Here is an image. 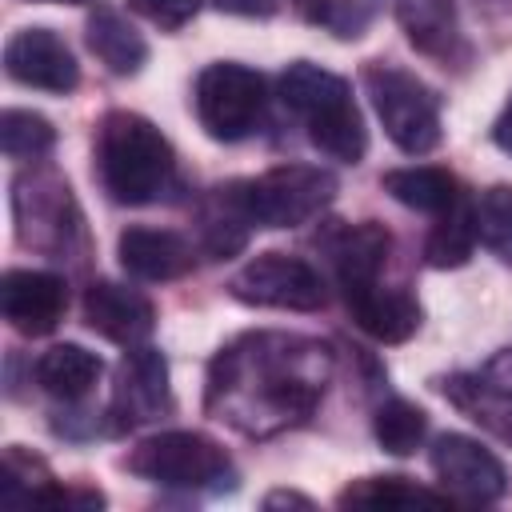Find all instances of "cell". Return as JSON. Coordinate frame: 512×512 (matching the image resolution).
Segmentation results:
<instances>
[{"instance_id": "obj_20", "label": "cell", "mask_w": 512, "mask_h": 512, "mask_svg": "<svg viewBox=\"0 0 512 512\" xmlns=\"http://www.w3.org/2000/svg\"><path fill=\"white\" fill-rule=\"evenodd\" d=\"M104 364L96 352L80 348V344H52L40 360H36V384L56 396V400H80L96 388Z\"/></svg>"}, {"instance_id": "obj_7", "label": "cell", "mask_w": 512, "mask_h": 512, "mask_svg": "<svg viewBox=\"0 0 512 512\" xmlns=\"http://www.w3.org/2000/svg\"><path fill=\"white\" fill-rule=\"evenodd\" d=\"M228 292L240 304H252V308H284V312H316V308H324L320 272L308 260L288 256V252H264V256L248 260L232 276Z\"/></svg>"}, {"instance_id": "obj_31", "label": "cell", "mask_w": 512, "mask_h": 512, "mask_svg": "<svg viewBox=\"0 0 512 512\" xmlns=\"http://www.w3.org/2000/svg\"><path fill=\"white\" fill-rule=\"evenodd\" d=\"M212 8L232 12V16H272L280 8V0H212Z\"/></svg>"}, {"instance_id": "obj_10", "label": "cell", "mask_w": 512, "mask_h": 512, "mask_svg": "<svg viewBox=\"0 0 512 512\" xmlns=\"http://www.w3.org/2000/svg\"><path fill=\"white\" fill-rule=\"evenodd\" d=\"M4 68L16 84L40 88V92H72L80 84V64L64 36L52 28H20L4 44Z\"/></svg>"}, {"instance_id": "obj_2", "label": "cell", "mask_w": 512, "mask_h": 512, "mask_svg": "<svg viewBox=\"0 0 512 512\" xmlns=\"http://www.w3.org/2000/svg\"><path fill=\"white\" fill-rule=\"evenodd\" d=\"M100 184L116 204H152L168 192L176 156L168 136L140 112H108L96 144Z\"/></svg>"}, {"instance_id": "obj_9", "label": "cell", "mask_w": 512, "mask_h": 512, "mask_svg": "<svg viewBox=\"0 0 512 512\" xmlns=\"http://www.w3.org/2000/svg\"><path fill=\"white\" fill-rule=\"evenodd\" d=\"M432 472L444 484V496L452 492L456 500H472V504H488L500 500L508 488L504 464L472 436L460 432H444L432 444Z\"/></svg>"}, {"instance_id": "obj_16", "label": "cell", "mask_w": 512, "mask_h": 512, "mask_svg": "<svg viewBox=\"0 0 512 512\" xmlns=\"http://www.w3.org/2000/svg\"><path fill=\"white\" fill-rule=\"evenodd\" d=\"M344 300L352 320L380 344H400L420 328V304L400 288H380V280L364 288H348Z\"/></svg>"}, {"instance_id": "obj_11", "label": "cell", "mask_w": 512, "mask_h": 512, "mask_svg": "<svg viewBox=\"0 0 512 512\" xmlns=\"http://www.w3.org/2000/svg\"><path fill=\"white\" fill-rule=\"evenodd\" d=\"M0 312L24 336H48L68 312V284L52 272L8 268L0 280Z\"/></svg>"}, {"instance_id": "obj_5", "label": "cell", "mask_w": 512, "mask_h": 512, "mask_svg": "<svg viewBox=\"0 0 512 512\" xmlns=\"http://www.w3.org/2000/svg\"><path fill=\"white\" fill-rule=\"evenodd\" d=\"M128 472L164 488H232L236 468L228 452L204 432H160L128 452Z\"/></svg>"}, {"instance_id": "obj_28", "label": "cell", "mask_w": 512, "mask_h": 512, "mask_svg": "<svg viewBox=\"0 0 512 512\" xmlns=\"http://www.w3.org/2000/svg\"><path fill=\"white\" fill-rule=\"evenodd\" d=\"M56 144V128L40 116V112H24V108H8L0 116V148L12 160H40L48 156Z\"/></svg>"}, {"instance_id": "obj_22", "label": "cell", "mask_w": 512, "mask_h": 512, "mask_svg": "<svg viewBox=\"0 0 512 512\" xmlns=\"http://www.w3.org/2000/svg\"><path fill=\"white\" fill-rule=\"evenodd\" d=\"M304 124H308V140L320 152H328L332 160L356 164L368 152V128H364V116L352 104V96L340 100V104H332V108H324L320 116H312Z\"/></svg>"}, {"instance_id": "obj_8", "label": "cell", "mask_w": 512, "mask_h": 512, "mask_svg": "<svg viewBox=\"0 0 512 512\" xmlns=\"http://www.w3.org/2000/svg\"><path fill=\"white\" fill-rule=\"evenodd\" d=\"M12 212H16V236L24 248L60 252L68 248V236L76 232V208L68 196V184L56 172H24L12 184Z\"/></svg>"}, {"instance_id": "obj_21", "label": "cell", "mask_w": 512, "mask_h": 512, "mask_svg": "<svg viewBox=\"0 0 512 512\" xmlns=\"http://www.w3.org/2000/svg\"><path fill=\"white\" fill-rule=\"evenodd\" d=\"M88 48L96 52V60L116 72V76H132L140 72L144 56H148V44L144 36L116 12V8H96L88 16Z\"/></svg>"}, {"instance_id": "obj_14", "label": "cell", "mask_w": 512, "mask_h": 512, "mask_svg": "<svg viewBox=\"0 0 512 512\" xmlns=\"http://www.w3.org/2000/svg\"><path fill=\"white\" fill-rule=\"evenodd\" d=\"M116 256L136 280H180L192 268V244L168 228H128L116 240Z\"/></svg>"}, {"instance_id": "obj_35", "label": "cell", "mask_w": 512, "mask_h": 512, "mask_svg": "<svg viewBox=\"0 0 512 512\" xmlns=\"http://www.w3.org/2000/svg\"><path fill=\"white\" fill-rule=\"evenodd\" d=\"M292 8H296L304 20H324L328 8H332V0H292Z\"/></svg>"}, {"instance_id": "obj_34", "label": "cell", "mask_w": 512, "mask_h": 512, "mask_svg": "<svg viewBox=\"0 0 512 512\" xmlns=\"http://www.w3.org/2000/svg\"><path fill=\"white\" fill-rule=\"evenodd\" d=\"M312 508V500L308 496H296V492H268L264 496V508Z\"/></svg>"}, {"instance_id": "obj_15", "label": "cell", "mask_w": 512, "mask_h": 512, "mask_svg": "<svg viewBox=\"0 0 512 512\" xmlns=\"http://www.w3.org/2000/svg\"><path fill=\"white\" fill-rule=\"evenodd\" d=\"M324 248H328V260H332L340 288L348 292V288H364V284L380 280V268L388 264V252H392V236L380 224L364 220V224L336 228Z\"/></svg>"}, {"instance_id": "obj_12", "label": "cell", "mask_w": 512, "mask_h": 512, "mask_svg": "<svg viewBox=\"0 0 512 512\" xmlns=\"http://www.w3.org/2000/svg\"><path fill=\"white\" fill-rule=\"evenodd\" d=\"M172 408V392H168V364L156 348H128L116 372V392H112V416L120 428L156 420L160 412Z\"/></svg>"}, {"instance_id": "obj_19", "label": "cell", "mask_w": 512, "mask_h": 512, "mask_svg": "<svg viewBox=\"0 0 512 512\" xmlns=\"http://www.w3.org/2000/svg\"><path fill=\"white\" fill-rule=\"evenodd\" d=\"M280 104L288 108V112H296L300 120H312V116H320L324 108H332V104H340V100H348L352 96V88H348V80H340L336 72H328V68H320V64H308V60H296V64H288L284 72H280Z\"/></svg>"}, {"instance_id": "obj_13", "label": "cell", "mask_w": 512, "mask_h": 512, "mask_svg": "<svg viewBox=\"0 0 512 512\" xmlns=\"http://www.w3.org/2000/svg\"><path fill=\"white\" fill-rule=\"evenodd\" d=\"M84 320L92 332H100L104 340L112 344H124V348H136L152 336L156 328V308L144 292L128 288V284H116V280H96L88 292H84Z\"/></svg>"}, {"instance_id": "obj_4", "label": "cell", "mask_w": 512, "mask_h": 512, "mask_svg": "<svg viewBox=\"0 0 512 512\" xmlns=\"http://www.w3.org/2000/svg\"><path fill=\"white\" fill-rule=\"evenodd\" d=\"M364 88H368V100H372L388 140L400 152L424 156L440 144V100L420 76H412L396 64H368Z\"/></svg>"}, {"instance_id": "obj_24", "label": "cell", "mask_w": 512, "mask_h": 512, "mask_svg": "<svg viewBox=\"0 0 512 512\" xmlns=\"http://www.w3.org/2000/svg\"><path fill=\"white\" fill-rule=\"evenodd\" d=\"M476 212L464 196H456L432 224L428 240H424V260L432 268H460L472 260V248H476Z\"/></svg>"}, {"instance_id": "obj_36", "label": "cell", "mask_w": 512, "mask_h": 512, "mask_svg": "<svg viewBox=\"0 0 512 512\" xmlns=\"http://www.w3.org/2000/svg\"><path fill=\"white\" fill-rule=\"evenodd\" d=\"M44 4H88V0H44Z\"/></svg>"}, {"instance_id": "obj_17", "label": "cell", "mask_w": 512, "mask_h": 512, "mask_svg": "<svg viewBox=\"0 0 512 512\" xmlns=\"http://www.w3.org/2000/svg\"><path fill=\"white\" fill-rule=\"evenodd\" d=\"M440 392L472 424H480L496 440L512 444V392H504L496 380H488L484 372H456V376L440 380Z\"/></svg>"}, {"instance_id": "obj_26", "label": "cell", "mask_w": 512, "mask_h": 512, "mask_svg": "<svg viewBox=\"0 0 512 512\" xmlns=\"http://www.w3.org/2000/svg\"><path fill=\"white\" fill-rule=\"evenodd\" d=\"M372 432H376L384 452L412 456L428 436V416H424V408H416L408 400H388V404H380V412L372 420Z\"/></svg>"}, {"instance_id": "obj_30", "label": "cell", "mask_w": 512, "mask_h": 512, "mask_svg": "<svg viewBox=\"0 0 512 512\" xmlns=\"http://www.w3.org/2000/svg\"><path fill=\"white\" fill-rule=\"evenodd\" d=\"M128 8L140 12L144 20H152V24L168 28V32H176V28H184V24L196 16L200 0H128Z\"/></svg>"}, {"instance_id": "obj_3", "label": "cell", "mask_w": 512, "mask_h": 512, "mask_svg": "<svg viewBox=\"0 0 512 512\" xmlns=\"http://www.w3.org/2000/svg\"><path fill=\"white\" fill-rule=\"evenodd\" d=\"M232 188L256 228H296L332 204L336 176L320 164H280L256 180H236Z\"/></svg>"}, {"instance_id": "obj_29", "label": "cell", "mask_w": 512, "mask_h": 512, "mask_svg": "<svg viewBox=\"0 0 512 512\" xmlns=\"http://www.w3.org/2000/svg\"><path fill=\"white\" fill-rule=\"evenodd\" d=\"M472 212H476L480 244L492 256H500L504 264H512V188L508 184H492L488 192H480Z\"/></svg>"}, {"instance_id": "obj_33", "label": "cell", "mask_w": 512, "mask_h": 512, "mask_svg": "<svg viewBox=\"0 0 512 512\" xmlns=\"http://www.w3.org/2000/svg\"><path fill=\"white\" fill-rule=\"evenodd\" d=\"M492 140H496V148H504V152L512 156V96H508L504 112H500L496 124H492Z\"/></svg>"}, {"instance_id": "obj_25", "label": "cell", "mask_w": 512, "mask_h": 512, "mask_svg": "<svg viewBox=\"0 0 512 512\" xmlns=\"http://www.w3.org/2000/svg\"><path fill=\"white\" fill-rule=\"evenodd\" d=\"M248 228H252V220L244 216V208L236 200V188L232 184L212 188V196H208V204L200 212V240H204L208 256L224 260V256L240 252L244 240H248Z\"/></svg>"}, {"instance_id": "obj_18", "label": "cell", "mask_w": 512, "mask_h": 512, "mask_svg": "<svg viewBox=\"0 0 512 512\" xmlns=\"http://www.w3.org/2000/svg\"><path fill=\"white\" fill-rule=\"evenodd\" d=\"M396 20L412 48L436 60H452L460 48V24L452 0H392Z\"/></svg>"}, {"instance_id": "obj_6", "label": "cell", "mask_w": 512, "mask_h": 512, "mask_svg": "<svg viewBox=\"0 0 512 512\" xmlns=\"http://www.w3.org/2000/svg\"><path fill=\"white\" fill-rule=\"evenodd\" d=\"M264 100H268L264 76L244 64H232V60L208 64L196 80V116H200L204 132L224 144L256 132V124L264 116Z\"/></svg>"}, {"instance_id": "obj_32", "label": "cell", "mask_w": 512, "mask_h": 512, "mask_svg": "<svg viewBox=\"0 0 512 512\" xmlns=\"http://www.w3.org/2000/svg\"><path fill=\"white\" fill-rule=\"evenodd\" d=\"M484 376L496 380L504 392H512V348H500V352L484 364Z\"/></svg>"}, {"instance_id": "obj_27", "label": "cell", "mask_w": 512, "mask_h": 512, "mask_svg": "<svg viewBox=\"0 0 512 512\" xmlns=\"http://www.w3.org/2000/svg\"><path fill=\"white\" fill-rule=\"evenodd\" d=\"M448 496H436L428 488H416L408 476H368L352 488L340 492V504H360V508H408V504H440Z\"/></svg>"}, {"instance_id": "obj_1", "label": "cell", "mask_w": 512, "mask_h": 512, "mask_svg": "<svg viewBox=\"0 0 512 512\" xmlns=\"http://www.w3.org/2000/svg\"><path fill=\"white\" fill-rule=\"evenodd\" d=\"M332 356L324 344L284 332L240 336L208 372V412L248 436L300 424L324 396Z\"/></svg>"}, {"instance_id": "obj_23", "label": "cell", "mask_w": 512, "mask_h": 512, "mask_svg": "<svg viewBox=\"0 0 512 512\" xmlns=\"http://www.w3.org/2000/svg\"><path fill=\"white\" fill-rule=\"evenodd\" d=\"M384 192H388L392 200H400L404 208L440 216V212L460 196V184H456V176H448L444 168L412 164V168H392V172H384Z\"/></svg>"}]
</instances>
